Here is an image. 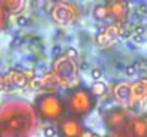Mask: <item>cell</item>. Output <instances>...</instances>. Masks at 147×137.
Returning a JSON list of instances; mask_svg holds the SVG:
<instances>
[{"label":"cell","instance_id":"obj_1","mask_svg":"<svg viewBox=\"0 0 147 137\" xmlns=\"http://www.w3.org/2000/svg\"><path fill=\"white\" fill-rule=\"evenodd\" d=\"M37 123L34 107L26 100H9L0 106L1 137H30Z\"/></svg>","mask_w":147,"mask_h":137},{"label":"cell","instance_id":"obj_2","mask_svg":"<svg viewBox=\"0 0 147 137\" xmlns=\"http://www.w3.org/2000/svg\"><path fill=\"white\" fill-rule=\"evenodd\" d=\"M37 119L46 124H57L67 116L64 96L56 91H46L36 96L33 101Z\"/></svg>","mask_w":147,"mask_h":137},{"label":"cell","instance_id":"obj_3","mask_svg":"<svg viewBox=\"0 0 147 137\" xmlns=\"http://www.w3.org/2000/svg\"><path fill=\"white\" fill-rule=\"evenodd\" d=\"M67 114L79 120L87 119L97 107V97L92 93L90 87L77 86L64 94Z\"/></svg>","mask_w":147,"mask_h":137},{"label":"cell","instance_id":"obj_4","mask_svg":"<svg viewBox=\"0 0 147 137\" xmlns=\"http://www.w3.org/2000/svg\"><path fill=\"white\" fill-rule=\"evenodd\" d=\"M130 111L126 107L121 106H116L109 109L104 113L103 117V123L106 126V129L113 133V134H124L127 130V126L130 123Z\"/></svg>","mask_w":147,"mask_h":137},{"label":"cell","instance_id":"obj_5","mask_svg":"<svg viewBox=\"0 0 147 137\" xmlns=\"http://www.w3.org/2000/svg\"><path fill=\"white\" fill-rule=\"evenodd\" d=\"M56 130L57 137H83L86 127L83 124V120L67 114L61 121L56 124Z\"/></svg>","mask_w":147,"mask_h":137},{"label":"cell","instance_id":"obj_6","mask_svg":"<svg viewBox=\"0 0 147 137\" xmlns=\"http://www.w3.org/2000/svg\"><path fill=\"white\" fill-rule=\"evenodd\" d=\"M126 134L129 137H147V116H134L130 119Z\"/></svg>","mask_w":147,"mask_h":137},{"label":"cell","instance_id":"obj_7","mask_svg":"<svg viewBox=\"0 0 147 137\" xmlns=\"http://www.w3.org/2000/svg\"><path fill=\"white\" fill-rule=\"evenodd\" d=\"M107 6H109L110 16H113L116 20L123 22V20L127 17V13H129V6H127V3H124V1H114V3H110V4H107Z\"/></svg>","mask_w":147,"mask_h":137},{"label":"cell","instance_id":"obj_8","mask_svg":"<svg viewBox=\"0 0 147 137\" xmlns=\"http://www.w3.org/2000/svg\"><path fill=\"white\" fill-rule=\"evenodd\" d=\"M114 93H116L117 99H119L120 101H124V103L129 101L130 97H131V94H133L131 87H130L129 84H124V83H121V84H119L117 87H114Z\"/></svg>","mask_w":147,"mask_h":137},{"label":"cell","instance_id":"obj_9","mask_svg":"<svg viewBox=\"0 0 147 137\" xmlns=\"http://www.w3.org/2000/svg\"><path fill=\"white\" fill-rule=\"evenodd\" d=\"M93 16H94L96 20H104L106 17L110 16L109 6H106V4H97V6H94V9H93Z\"/></svg>","mask_w":147,"mask_h":137},{"label":"cell","instance_id":"obj_10","mask_svg":"<svg viewBox=\"0 0 147 137\" xmlns=\"http://www.w3.org/2000/svg\"><path fill=\"white\" fill-rule=\"evenodd\" d=\"M90 90H92V93H93V94H94V96L98 99L100 96H103V94L106 93V90H107V86H106V84L100 80V82H94V83H93V86L90 87Z\"/></svg>","mask_w":147,"mask_h":137},{"label":"cell","instance_id":"obj_11","mask_svg":"<svg viewBox=\"0 0 147 137\" xmlns=\"http://www.w3.org/2000/svg\"><path fill=\"white\" fill-rule=\"evenodd\" d=\"M1 3H3V6H4V9H6L7 13L9 11L16 13V11H19L23 7V3L22 1H16V0H13V1H1Z\"/></svg>","mask_w":147,"mask_h":137},{"label":"cell","instance_id":"obj_12","mask_svg":"<svg viewBox=\"0 0 147 137\" xmlns=\"http://www.w3.org/2000/svg\"><path fill=\"white\" fill-rule=\"evenodd\" d=\"M43 137H57V130L54 124H47L43 127Z\"/></svg>","mask_w":147,"mask_h":137},{"label":"cell","instance_id":"obj_13","mask_svg":"<svg viewBox=\"0 0 147 137\" xmlns=\"http://www.w3.org/2000/svg\"><path fill=\"white\" fill-rule=\"evenodd\" d=\"M6 22H7V11H6L3 3L0 1V30L6 26Z\"/></svg>","mask_w":147,"mask_h":137},{"label":"cell","instance_id":"obj_14","mask_svg":"<svg viewBox=\"0 0 147 137\" xmlns=\"http://www.w3.org/2000/svg\"><path fill=\"white\" fill-rule=\"evenodd\" d=\"M90 74H92V79H93V80L100 82V79H101V76H103V72L96 67V69H92V73H90Z\"/></svg>","mask_w":147,"mask_h":137},{"label":"cell","instance_id":"obj_15","mask_svg":"<svg viewBox=\"0 0 147 137\" xmlns=\"http://www.w3.org/2000/svg\"><path fill=\"white\" fill-rule=\"evenodd\" d=\"M27 17H24V16H19L17 17V23H19V26H26L27 24Z\"/></svg>","mask_w":147,"mask_h":137},{"label":"cell","instance_id":"obj_16","mask_svg":"<svg viewBox=\"0 0 147 137\" xmlns=\"http://www.w3.org/2000/svg\"><path fill=\"white\" fill-rule=\"evenodd\" d=\"M126 74H127V76H134V74H136V67H134V66H127Z\"/></svg>","mask_w":147,"mask_h":137},{"label":"cell","instance_id":"obj_17","mask_svg":"<svg viewBox=\"0 0 147 137\" xmlns=\"http://www.w3.org/2000/svg\"><path fill=\"white\" fill-rule=\"evenodd\" d=\"M67 56H69V59H70V57L74 59V57H77V51H76L74 49H67Z\"/></svg>","mask_w":147,"mask_h":137},{"label":"cell","instance_id":"obj_18","mask_svg":"<svg viewBox=\"0 0 147 137\" xmlns=\"http://www.w3.org/2000/svg\"><path fill=\"white\" fill-rule=\"evenodd\" d=\"M0 137H1V126H0Z\"/></svg>","mask_w":147,"mask_h":137}]
</instances>
